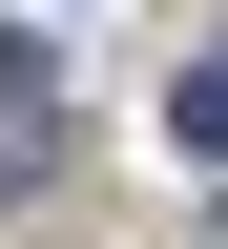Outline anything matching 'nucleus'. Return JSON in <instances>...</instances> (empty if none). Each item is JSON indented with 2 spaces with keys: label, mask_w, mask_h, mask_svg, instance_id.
Here are the masks:
<instances>
[{
  "label": "nucleus",
  "mask_w": 228,
  "mask_h": 249,
  "mask_svg": "<svg viewBox=\"0 0 228 249\" xmlns=\"http://www.w3.org/2000/svg\"><path fill=\"white\" fill-rule=\"evenodd\" d=\"M166 145H187V166H228V42H208V62H166Z\"/></svg>",
  "instance_id": "f257e3e1"
}]
</instances>
